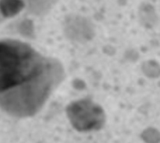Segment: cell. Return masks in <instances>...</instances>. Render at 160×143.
Listing matches in <instances>:
<instances>
[{
  "label": "cell",
  "instance_id": "6da1fadb",
  "mask_svg": "<svg viewBox=\"0 0 160 143\" xmlns=\"http://www.w3.org/2000/svg\"><path fill=\"white\" fill-rule=\"evenodd\" d=\"M63 77L57 59L20 40H0V109L9 114H35Z\"/></svg>",
  "mask_w": 160,
  "mask_h": 143
},
{
  "label": "cell",
  "instance_id": "7a4b0ae2",
  "mask_svg": "<svg viewBox=\"0 0 160 143\" xmlns=\"http://www.w3.org/2000/svg\"><path fill=\"white\" fill-rule=\"evenodd\" d=\"M67 114L73 127L79 131L98 130L106 119L102 107L90 99L70 103L67 107Z\"/></svg>",
  "mask_w": 160,
  "mask_h": 143
},
{
  "label": "cell",
  "instance_id": "3957f363",
  "mask_svg": "<svg viewBox=\"0 0 160 143\" xmlns=\"http://www.w3.org/2000/svg\"><path fill=\"white\" fill-rule=\"evenodd\" d=\"M23 7L21 1H2L0 2V9L3 15L11 16L18 13Z\"/></svg>",
  "mask_w": 160,
  "mask_h": 143
}]
</instances>
